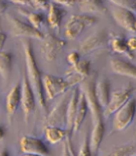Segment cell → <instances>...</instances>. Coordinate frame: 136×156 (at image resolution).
Masks as SVG:
<instances>
[{
	"label": "cell",
	"mask_w": 136,
	"mask_h": 156,
	"mask_svg": "<svg viewBox=\"0 0 136 156\" xmlns=\"http://www.w3.org/2000/svg\"><path fill=\"white\" fill-rule=\"evenodd\" d=\"M30 4L33 7L42 10V11H45V10L49 8L50 1L49 0H30Z\"/></svg>",
	"instance_id": "31"
},
{
	"label": "cell",
	"mask_w": 136,
	"mask_h": 156,
	"mask_svg": "<svg viewBox=\"0 0 136 156\" xmlns=\"http://www.w3.org/2000/svg\"><path fill=\"white\" fill-rule=\"evenodd\" d=\"M78 155L80 156H86V155H91L90 152V139H89V136L86 134L85 136V139L83 140V144L80 146V149H79V152H78Z\"/></svg>",
	"instance_id": "30"
},
{
	"label": "cell",
	"mask_w": 136,
	"mask_h": 156,
	"mask_svg": "<svg viewBox=\"0 0 136 156\" xmlns=\"http://www.w3.org/2000/svg\"><path fill=\"white\" fill-rule=\"evenodd\" d=\"M53 2L56 4H60L62 6H73L76 2L77 0H53Z\"/></svg>",
	"instance_id": "34"
},
{
	"label": "cell",
	"mask_w": 136,
	"mask_h": 156,
	"mask_svg": "<svg viewBox=\"0 0 136 156\" xmlns=\"http://www.w3.org/2000/svg\"><path fill=\"white\" fill-rule=\"evenodd\" d=\"M110 66L111 69L113 70V72L117 73V74L135 79L136 67L129 62L120 60V58H112Z\"/></svg>",
	"instance_id": "14"
},
{
	"label": "cell",
	"mask_w": 136,
	"mask_h": 156,
	"mask_svg": "<svg viewBox=\"0 0 136 156\" xmlns=\"http://www.w3.org/2000/svg\"><path fill=\"white\" fill-rule=\"evenodd\" d=\"M40 45V53L44 60L47 62L55 61L57 55L66 45V41L58 38L53 34L48 33L44 35Z\"/></svg>",
	"instance_id": "5"
},
{
	"label": "cell",
	"mask_w": 136,
	"mask_h": 156,
	"mask_svg": "<svg viewBox=\"0 0 136 156\" xmlns=\"http://www.w3.org/2000/svg\"><path fill=\"white\" fill-rule=\"evenodd\" d=\"M94 91L96 95V99L98 101V104L103 109L108 105L110 99V82L108 79H102L98 82H95Z\"/></svg>",
	"instance_id": "18"
},
{
	"label": "cell",
	"mask_w": 136,
	"mask_h": 156,
	"mask_svg": "<svg viewBox=\"0 0 136 156\" xmlns=\"http://www.w3.org/2000/svg\"><path fill=\"white\" fill-rule=\"evenodd\" d=\"M6 39H7V35L6 33H4L2 31H0V51H2V49L6 43Z\"/></svg>",
	"instance_id": "36"
},
{
	"label": "cell",
	"mask_w": 136,
	"mask_h": 156,
	"mask_svg": "<svg viewBox=\"0 0 136 156\" xmlns=\"http://www.w3.org/2000/svg\"><path fill=\"white\" fill-rule=\"evenodd\" d=\"M78 98H79V87L74 88L72 94L70 95L69 101L67 104V110H66V128L67 130L72 133L73 124H74L75 114L78 105Z\"/></svg>",
	"instance_id": "17"
},
{
	"label": "cell",
	"mask_w": 136,
	"mask_h": 156,
	"mask_svg": "<svg viewBox=\"0 0 136 156\" xmlns=\"http://www.w3.org/2000/svg\"><path fill=\"white\" fill-rule=\"evenodd\" d=\"M109 1L115 4L117 7L125 8V9H128L130 11H133V12L136 7L135 0H109Z\"/></svg>",
	"instance_id": "29"
},
{
	"label": "cell",
	"mask_w": 136,
	"mask_h": 156,
	"mask_svg": "<svg viewBox=\"0 0 136 156\" xmlns=\"http://www.w3.org/2000/svg\"><path fill=\"white\" fill-rule=\"evenodd\" d=\"M112 16L120 27L132 33L135 32L136 20L133 11L121 7H116L112 10Z\"/></svg>",
	"instance_id": "12"
},
{
	"label": "cell",
	"mask_w": 136,
	"mask_h": 156,
	"mask_svg": "<svg viewBox=\"0 0 136 156\" xmlns=\"http://www.w3.org/2000/svg\"><path fill=\"white\" fill-rule=\"evenodd\" d=\"M13 56L9 52L0 51V75L5 83H7L12 71Z\"/></svg>",
	"instance_id": "23"
},
{
	"label": "cell",
	"mask_w": 136,
	"mask_h": 156,
	"mask_svg": "<svg viewBox=\"0 0 136 156\" xmlns=\"http://www.w3.org/2000/svg\"><path fill=\"white\" fill-rule=\"evenodd\" d=\"M135 146L134 145H123L115 147L109 155H116V156H127V155H135Z\"/></svg>",
	"instance_id": "26"
},
{
	"label": "cell",
	"mask_w": 136,
	"mask_h": 156,
	"mask_svg": "<svg viewBox=\"0 0 136 156\" xmlns=\"http://www.w3.org/2000/svg\"><path fill=\"white\" fill-rule=\"evenodd\" d=\"M78 6L84 13H104L106 7L104 0H77Z\"/></svg>",
	"instance_id": "20"
},
{
	"label": "cell",
	"mask_w": 136,
	"mask_h": 156,
	"mask_svg": "<svg viewBox=\"0 0 136 156\" xmlns=\"http://www.w3.org/2000/svg\"><path fill=\"white\" fill-rule=\"evenodd\" d=\"M4 135H5V130L2 128L1 126H0V140H2V138L4 136Z\"/></svg>",
	"instance_id": "38"
},
{
	"label": "cell",
	"mask_w": 136,
	"mask_h": 156,
	"mask_svg": "<svg viewBox=\"0 0 136 156\" xmlns=\"http://www.w3.org/2000/svg\"><path fill=\"white\" fill-rule=\"evenodd\" d=\"M135 115V100L129 99L114 113L113 129L114 131H123L131 124Z\"/></svg>",
	"instance_id": "6"
},
{
	"label": "cell",
	"mask_w": 136,
	"mask_h": 156,
	"mask_svg": "<svg viewBox=\"0 0 136 156\" xmlns=\"http://www.w3.org/2000/svg\"><path fill=\"white\" fill-rule=\"evenodd\" d=\"M27 19L31 26L39 29L44 23V15L42 13H28Z\"/></svg>",
	"instance_id": "27"
},
{
	"label": "cell",
	"mask_w": 136,
	"mask_h": 156,
	"mask_svg": "<svg viewBox=\"0 0 136 156\" xmlns=\"http://www.w3.org/2000/svg\"><path fill=\"white\" fill-rule=\"evenodd\" d=\"M7 4L5 3L3 0H0V31H1V17L3 16V14L7 10Z\"/></svg>",
	"instance_id": "35"
},
{
	"label": "cell",
	"mask_w": 136,
	"mask_h": 156,
	"mask_svg": "<svg viewBox=\"0 0 136 156\" xmlns=\"http://www.w3.org/2000/svg\"><path fill=\"white\" fill-rule=\"evenodd\" d=\"M126 46H127V48H128V50L132 53V54H134V52H135V50H136V44H135V37H130V38H128L127 40H126Z\"/></svg>",
	"instance_id": "33"
},
{
	"label": "cell",
	"mask_w": 136,
	"mask_h": 156,
	"mask_svg": "<svg viewBox=\"0 0 136 156\" xmlns=\"http://www.w3.org/2000/svg\"><path fill=\"white\" fill-rule=\"evenodd\" d=\"M104 133H105V126L103 123V120H99L93 123V128H92L90 140V152L92 155H96L97 152H98L99 146L104 136Z\"/></svg>",
	"instance_id": "15"
},
{
	"label": "cell",
	"mask_w": 136,
	"mask_h": 156,
	"mask_svg": "<svg viewBox=\"0 0 136 156\" xmlns=\"http://www.w3.org/2000/svg\"><path fill=\"white\" fill-rule=\"evenodd\" d=\"M21 85L16 84L9 92L6 99V109L9 116H12L21 105Z\"/></svg>",
	"instance_id": "19"
},
{
	"label": "cell",
	"mask_w": 136,
	"mask_h": 156,
	"mask_svg": "<svg viewBox=\"0 0 136 156\" xmlns=\"http://www.w3.org/2000/svg\"><path fill=\"white\" fill-rule=\"evenodd\" d=\"M45 136L46 140L53 144H56L65 138L68 133H71L68 130L62 129L61 127L57 126H52V125H47L45 127Z\"/></svg>",
	"instance_id": "21"
},
{
	"label": "cell",
	"mask_w": 136,
	"mask_h": 156,
	"mask_svg": "<svg viewBox=\"0 0 136 156\" xmlns=\"http://www.w3.org/2000/svg\"><path fill=\"white\" fill-rule=\"evenodd\" d=\"M70 68L76 73V74L81 76L83 79H85L87 76H90V62L87 60H80L75 66H71Z\"/></svg>",
	"instance_id": "25"
},
{
	"label": "cell",
	"mask_w": 136,
	"mask_h": 156,
	"mask_svg": "<svg viewBox=\"0 0 136 156\" xmlns=\"http://www.w3.org/2000/svg\"><path fill=\"white\" fill-rule=\"evenodd\" d=\"M111 47L112 50L115 53L124 54V55L127 56L130 58H134V54H132L128 50L127 46H126V41L123 37H115L111 41Z\"/></svg>",
	"instance_id": "24"
},
{
	"label": "cell",
	"mask_w": 136,
	"mask_h": 156,
	"mask_svg": "<svg viewBox=\"0 0 136 156\" xmlns=\"http://www.w3.org/2000/svg\"><path fill=\"white\" fill-rule=\"evenodd\" d=\"M106 43V34L104 32H98L95 34H92L90 37L85 39L84 41L80 43L79 52L80 53H90L97 49L104 46Z\"/></svg>",
	"instance_id": "13"
},
{
	"label": "cell",
	"mask_w": 136,
	"mask_h": 156,
	"mask_svg": "<svg viewBox=\"0 0 136 156\" xmlns=\"http://www.w3.org/2000/svg\"><path fill=\"white\" fill-rule=\"evenodd\" d=\"M43 87L48 100H53L56 97L64 94L72 86L64 78L46 74L43 78Z\"/></svg>",
	"instance_id": "7"
},
{
	"label": "cell",
	"mask_w": 136,
	"mask_h": 156,
	"mask_svg": "<svg viewBox=\"0 0 136 156\" xmlns=\"http://www.w3.org/2000/svg\"><path fill=\"white\" fill-rule=\"evenodd\" d=\"M59 101L55 105L53 110L49 113L46 118V126L52 125V126H57V127H63L66 126V110H67V104L69 101L70 96L65 92Z\"/></svg>",
	"instance_id": "8"
},
{
	"label": "cell",
	"mask_w": 136,
	"mask_h": 156,
	"mask_svg": "<svg viewBox=\"0 0 136 156\" xmlns=\"http://www.w3.org/2000/svg\"><path fill=\"white\" fill-rule=\"evenodd\" d=\"M19 146L22 154L27 155H43L47 156L50 154L46 144L41 140L33 136H24L19 140Z\"/></svg>",
	"instance_id": "11"
},
{
	"label": "cell",
	"mask_w": 136,
	"mask_h": 156,
	"mask_svg": "<svg viewBox=\"0 0 136 156\" xmlns=\"http://www.w3.org/2000/svg\"><path fill=\"white\" fill-rule=\"evenodd\" d=\"M95 74L92 76L85 78L84 80L81 82V85L79 86V89L84 93L85 99L87 101V105L89 109L90 110L92 122H95L99 120H103L102 118V108L98 104V101L96 99L94 86H95Z\"/></svg>",
	"instance_id": "2"
},
{
	"label": "cell",
	"mask_w": 136,
	"mask_h": 156,
	"mask_svg": "<svg viewBox=\"0 0 136 156\" xmlns=\"http://www.w3.org/2000/svg\"><path fill=\"white\" fill-rule=\"evenodd\" d=\"M89 107H87V101L85 99V95L80 89H79V98H78V105H77V110H76V114H75V119H74V124H73V129L72 132L73 133H76V132L79 131L81 128V126L84 122L87 112Z\"/></svg>",
	"instance_id": "16"
},
{
	"label": "cell",
	"mask_w": 136,
	"mask_h": 156,
	"mask_svg": "<svg viewBox=\"0 0 136 156\" xmlns=\"http://www.w3.org/2000/svg\"><path fill=\"white\" fill-rule=\"evenodd\" d=\"M134 93V88L129 85L121 90H118L110 94V99L103 110H102V118L108 119L111 115H113L120 107L123 106L129 99H131Z\"/></svg>",
	"instance_id": "4"
},
{
	"label": "cell",
	"mask_w": 136,
	"mask_h": 156,
	"mask_svg": "<svg viewBox=\"0 0 136 156\" xmlns=\"http://www.w3.org/2000/svg\"><path fill=\"white\" fill-rule=\"evenodd\" d=\"M48 9H49V12H48L49 26L53 29L59 28L63 15H64L65 12L58 7L56 3H50Z\"/></svg>",
	"instance_id": "22"
},
{
	"label": "cell",
	"mask_w": 136,
	"mask_h": 156,
	"mask_svg": "<svg viewBox=\"0 0 136 156\" xmlns=\"http://www.w3.org/2000/svg\"><path fill=\"white\" fill-rule=\"evenodd\" d=\"M67 61L71 66H75L80 61V53L79 52H71L68 54Z\"/></svg>",
	"instance_id": "32"
},
{
	"label": "cell",
	"mask_w": 136,
	"mask_h": 156,
	"mask_svg": "<svg viewBox=\"0 0 136 156\" xmlns=\"http://www.w3.org/2000/svg\"><path fill=\"white\" fill-rule=\"evenodd\" d=\"M71 134L68 133L66 136L63 139V151L62 155H74V148H73V144L71 141Z\"/></svg>",
	"instance_id": "28"
},
{
	"label": "cell",
	"mask_w": 136,
	"mask_h": 156,
	"mask_svg": "<svg viewBox=\"0 0 136 156\" xmlns=\"http://www.w3.org/2000/svg\"><path fill=\"white\" fill-rule=\"evenodd\" d=\"M22 46L24 51V58H25V66L27 71L28 81L33 89L36 97V101L44 111H47V101L45 100V93L43 87V78L41 71L36 63L35 57H34L33 49L29 40L25 39L22 40Z\"/></svg>",
	"instance_id": "1"
},
{
	"label": "cell",
	"mask_w": 136,
	"mask_h": 156,
	"mask_svg": "<svg viewBox=\"0 0 136 156\" xmlns=\"http://www.w3.org/2000/svg\"><path fill=\"white\" fill-rule=\"evenodd\" d=\"M21 105L22 106V109L25 116V120L27 121L28 116L31 112L35 109L36 105V97L34 94L33 89L28 81L27 75L24 73L22 77V83L21 85Z\"/></svg>",
	"instance_id": "10"
},
{
	"label": "cell",
	"mask_w": 136,
	"mask_h": 156,
	"mask_svg": "<svg viewBox=\"0 0 136 156\" xmlns=\"http://www.w3.org/2000/svg\"><path fill=\"white\" fill-rule=\"evenodd\" d=\"M97 23V19L87 15H73L69 18L65 26V36L74 40L87 27L94 26Z\"/></svg>",
	"instance_id": "3"
},
{
	"label": "cell",
	"mask_w": 136,
	"mask_h": 156,
	"mask_svg": "<svg viewBox=\"0 0 136 156\" xmlns=\"http://www.w3.org/2000/svg\"><path fill=\"white\" fill-rule=\"evenodd\" d=\"M10 1L21 5H30V0H10Z\"/></svg>",
	"instance_id": "37"
},
{
	"label": "cell",
	"mask_w": 136,
	"mask_h": 156,
	"mask_svg": "<svg viewBox=\"0 0 136 156\" xmlns=\"http://www.w3.org/2000/svg\"><path fill=\"white\" fill-rule=\"evenodd\" d=\"M10 27H11V34L15 37H25L34 38L42 40L44 34L39 29L32 27L31 24L25 23L16 18L9 19Z\"/></svg>",
	"instance_id": "9"
}]
</instances>
